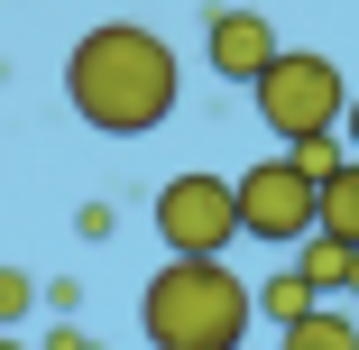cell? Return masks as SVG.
<instances>
[{"label":"cell","mask_w":359,"mask_h":350,"mask_svg":"<svg viewBox=\"0 0 359 350\" xmlns=\"http://www.w3.org/2000/svg\"><path fill=\"white\" fill-rule=\"evenodd\" d=\"M65 102H74V120L102 129V138H148L184 102V65H175V46L157 28L102 19V28L74 37V55H65Z\"/></svg>","instance_id":"obj_1"},{"label":"cell","mask_w":359,"mask_h":350,"mask_svg":"<svg viewBox=\"0 0 359 350\" xmlns=\"http://www.w3.org/2000/svg\"><path fill=\"white\" fill-rule=\"evenodd\" d=\"M249 286L231 276V258H166L138 286V332L148 350H231L249 341Z\"/></svg>","instance_id":"obj_2"},{"label":"cell","mask_w":359,"mask_h":350,"mask_svg":"<svg viewBox=\"0 0 359 350\" xmlns=\"http://www.w3.org/2000/svg\"><path fill=\"white\" fill-rule=\"evenodd\" d=\"M249 102H258L267 138H313V129H341V102H350V74H341L332 55H313V46H276V55L258 65V83H249Z\"/></svg>","instance_id":"obj_3"},{"label":"cell","mask_w":359,"mask_h":350,"mask_svg":"<svg viewBox=\"0 0 359 350\" xmlns=\"http://www.w3.org/2000/svg\"><path fill=\"white\" fill-rule=\"evenodd\" d=\"M148 231L166 240V258H222V249L240 240L231 175H212V166H194V175H166V184H157V213H148Z\"/></svg>","instance_id":"obj_4"},{"label":"cell","mask_w":359,"mask_h":350,"mask_svg":"<svg viewBox=\"0 0 359 350\" xmlns=\"http://www.w3.org/2000/svg\"><path fill=\"white\" fill-rule=\"evenodd\" d=\"M231 213H240V240H267L276 258L313 231V184L285 166V157H258L249 175H231Z\"/></svg>","instance_id":"obj_5"},{"label":"cell","mask_w":359,"mask_h":350,"mask_svg":"<svg viewBox=\"0 0 359 350\" xmlns=\"http://www.w3.org/2000/svg\"><path fill=\"white\" fill-rule=\"evenodd\" d=\"M203 55H212V74H222V83H258V65L276 55V28H267L258 10H240V0H231V10L203 19Z\"/></svg>","instance_id":"obj_6"},{"label":"cell","mask_w":359,"mask_h":350,"mask_svg":"<svg viewBox=\"0 0 359 350\" xmlns=\"http://www.w3.org/2000/svg\"><path fill=\"white\" fill-rule=\"evenodd\" d=\"M313 231H332L341 249H359V157H341V166L313 184Z\"/></svg>","instance_id":"obj_7"},{"label":"cell","mask_w":359,"mask_h":350,"mask_svg":"<svg viewBox=\"0 0 359 350\" xmlns=\"http://www.w3.org/2000/svg\"><path fill=\"white\" fill-rule=\"evenodd\" d=\"M285 267H295V276H304V295H313V304L350 286V249H341L332 231H304V240H295V258H285Z\"/></svg>","instance_id":"obj_8"},{"label":"cell","mask_w":359,"mask_h":350,"mask_svg":"<svg viewBox=\"0 0 359 350\" xmlns=\"http://www.w3.org/2000/svg\"><path fill=\"white\" fill-rule=\"evenodd\" d=\"M276 350H359V314L313 304V314H295V323L276 332Z\"/></svg>","instance_id":"obj_9"},{"label":"cell","mask_w":359,"mask_h":350,"mask_svg":"<svg viewBox=\"0 0 359 350\" xmlns=\"http://www.w3.org/2000/svg\"><path fill=\"white\" fill-rule=\"evenodd\" d=\"M249 314L285 332V323H295V314H313V295H304V276H295V267H276L267 286H249Z\"/></svg>","instance_id":"obj_10"},{"label":"cell","mask_w":359,"mask_h":350,"mask_svg":"<svg viewBox=\"0 0 359 350\" xmlns=\"http://www.w3.org/2000/svg\"><path fill=\"white\" fill-rule=\"evenodd\" d=\"M341 157H350V148H341V129H313V138H285V166H295L304 184H323V175H332Z\"/></svg>","instance_id":"obj_11"},{"label":"cell","mask_w":359,"mask_h":350,"mask_svg":"<svg viewBox=\"0 0 359 350\" xmlns=\"http://www.w3.org/2000/svg\"><path fill=\"white\" fill-rule=\"evenodd\" d=\"M28 314H37V276H28V267H0V332L28 323Z\"/></svg>","instance_id":"obj_12"},{"label":"cell","mask_w":359,"mask_h":350,"mask_svg":"<svg viewBox=\"0 0 359 350\" xmlns=\"http://www.w3.org/2000/svg\"><path fill=\"white\" fill-rule=\"evenodd\" d=\"M37 304H46L55 323H74V314H83V286H74V276H37Z\"/></svg>","instance_id":"obj_13"},{"label":"cell","mask_w":359,"mask_h":350,"mask_svg":"<svg viewBox=\"0 0 359 350\" xmlns=\"http://www.w3.org/2000/svg\"><path fill=\"white\" fill-rule=\"evenodd\" d=\"M111 231H120V203H102V194H93L83 213H74V240H111Z\"/></svg>","instance_id":"obj_14"},{"label":"cell","mask_w":359,"mask_h":350,"mask_svg":"<svg viewBox=\"0 0 359 350\" xmlns=\"http://www.w3.org/2000/svg\"><path fill=\"white\" fill-rule=\"evenodd\" d=\"M28 350H102L83 323H46V341H28Z\"/></svg>","instance_id":"obj_15"},{"label":"cell","mask_w":359,"mask_h":350,"mask_svg":"<svg viewBox=\"0 0 359 350\" xmlns=\"http://www.w3.org/2000/svg\"><path fill=\"white\" fill-rule=\"evenodd\" d=\"M341 148H350V157H359V93H350V102H341Z\"/></svg>","instance_id":"obj_16"},{"label":"cell","mask_w":359,"mask_h":350,"mask_svg":"<svg viewBox=\"0 0 359 350\" xmlns=\"http://www.w3.org/2000/svg\"><path fill=\"white\" fill-rule=\"evenodd\" d=\"M341 295H359V249H350V286H341Z\"/></svg>","instance_id":"obj_17"},{"label":"cell","mask_w":359,"mask_h":350,"mask_svg":"<svg viewBox=\"0 0 359 350\" xmlns=\"http://www.w3.org/2000/svg\"><path fill=\"white\" fill-rule=\"evenodd\" d=\"M0 350H28V341H19V332H0Z\"/></svg>","instance_id":"obj_18"},{"label":"cell","mask_w":359,"mask_h":350,"mask_svg":"<svg viewBox=\"0 0 359 350\" xmlns=\"http://www.w3.org/2000/svg\"><path fill=\"white\" fill-rule=\"evenodd\" d=\"M231 350H249V341H231Z\"/></svg>","instance_id":"obj_19"}]
</instances>
